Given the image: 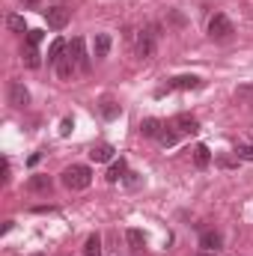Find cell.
Instances as JSON below:
<instances>
[{"instance_id":"5","label":"cell","mask_w":253,"mask_h":256,"mask_svg":"<svg viewBox=\"0 0 253 256\" xmlns=\"http://www.w3.org/2000/svg\"><path fill=\"white\" fill-rule=\"evenodd\" d=\"M45 21H48L51 30H63L66 24H68V9H66V6H51V9L45 12Z\"/></svg>"},{"instance_id":"26","label":"cell","mask_w":253,"mask_h":256,"mask_svg":"<svg viewBox=\"0 0 253 256\" xmlns=\"http://www.w3.org/2000/svg\"><path fill=\"white\" fill-rule=\"evenodd\" d=\"M72 128H74V122H72V120H63V122H60V134L68 137V134H72Z\"/></svg>"},{"instance_id":"23","label":"cell","mask_w":253,"mask_h":256,"mask_svg":"<svg viewBox=\"0 0 253 256\" xmlns=\"http://www.w3.org/2000/svg\"><path fill=\"white\" fill-rule=\"evenodd\" d=\"M236 158L238 161H253V143H238L236 146Z\"/></svg>"},{"instance_id":"1","label":"cell","mask_w":253,"mask_h":256,"mask_svg":"<svg viewBox=\"0 0 253 256\" xmlns=\"http://www.w3.org/2000/svg\"><path fill=\"white\" fill-rule=\"evenodd\" d=\"M90 182H92V170L86 164H72L63 170V185L68 191H84L90 188Z\"/></svg>"},{"instance_id":"24","label":"cell","mask_w":253,"mask_h":256,"mask_svg":"<svg viewBox=\"0 0 253 256\" xmlns=\"http://www.w3.org/2000/svg\"><path fill=\"white\" fill-rule=\"evenodd\" d=\"M102 114H104L108 120H114V116H120V104H114V102H104V108H102Z\"/></svg>"},{"instance_id":"4","label":"cell","mask_w":253,"mask_h":256,"mask_svg":"<svg viewBox=\"0 0 253 256\" xmlns=\"http://www.w3.org/2000/svg\"><path fill=\"white\" fill-rule=\"evenodd\" d=\"M9 104L12 108H27L30 104V92H27V86L21 80H12L9 84Z\"/></svg>"},{"instance_id":"9","label":"cell","mask_w":253,"mask_h":256,"mask_svg":"<svg viewBox=\"0 0 253 256\" xmlns=\"http://www.w3.org/2000/svg\"><path fill=\"white\" fill-rule=\"evenodd\" d=\"M74 72H78V60H74V57H72V54L66 51V54H63V60L57 63V74H60L63 80H68V78H72Z\"/></svg>"},{"instance_id":"21","label":"cell","mask_w":253,"mask_h":256,"mask_svg":"<svg viewBox=\"0 0 253 256\" xmlns=\"http://www.w3.org/2000/svg\"><path fill=\"white\" fill-rule=\"evenodd\" d=\"M126 238H128V244H131L134 250H140V248L146 244V236H143L140 230H128V232H126Z\"/></svg>"},{"instance_id":"13","label":"cell","mask_w":253,"mask_h":256,"mask_svg":"<svg viewBox=\"0 0 253 256\" xmlns=\"http://www.w3.org/2000/svg\"><path fill=\"white\" fill-rule=\"evenodd\" d=\"M27 191H33V194H48V191H51V179L36 173V176H30V179H27Z\"/></svg>"},{"instance_id":"17","label":"cell","mask_w":253,"mask_h":256,"mask_svg":"<svg viewBox=\"0 0 253 256\" xmlns=\"http://www.w3.org/2000/svg\"><path fill=\"white\" fill-rule=\"evenodd\" d=\"M21 60H24L27 68H39V63H42V60H39L36 45H27V42H24V48H21Z\"/></svg>"},{"instance_id":"16","label":"cell","mask_w":253,"mask_h":256,"mask_svg":"<svg viewBox=\"0 0 253 256\" xmlns=\"http://www.w3.org/2000/svg\"><path fill=\"white\" fill-rule=\"evenodd\" d=\"M68 51V45H66V39H54L51 42V48H48V63L57 66L60 60H63V54Z\"/></svg>"},{"instance_id":"20","label":"cell","mask_w":253,"mask_h":256,"mask_svg":"<svg viewBox=\"0 0 253 256\" xmlns=\"http://www.w3.org/2000/svg\"><path fill=\"white\" fill-rule=\"evenodd\" d=\"M98 254H102V238L98 236H90L84 242V256H98Z\"/></svg>"},{"instance_id":"25","label":"cell","mask_w":253,"mask_h":256,"mask_svg":"<svg viewBox=\"0 0 253 256\" xmlns=\"http://www.w3.org/2000/svg\"><path fill=\"white\" fill-rule=\"evenodd\" d=\"M42 36H45L42 30H27V45H39V42H42Z\"/></svg>"},{"instance_id":"10","label":"cell","mask_w":253,"mask_h":256,"mask_svg":"<svg viewBox=\"0 0 253 256\" xmlns=\"http://www.w3.org/2000/svg\"><path fill=\"white\" fill-rule=\"evenodd\" d=\"M126 176H128V164H126V158L114 161V164H110V170H108V182H110V185H116V182H122Z\"/></svg>"},{"instance_id":"27","label":"cell","mask_w":253,"mask_h":256,"mask_svg":"<svg viewBox=\"0 0 253 256\" xmlns=\"http://www.w3.org/2000/svg\"><path fill=\"white\" fill-rule=\"evenodd\" d=\"M126 182L131 185V188H137V185H140V179H137V173H128V176H126Z\"/></svg>"},{"instance_id":"3","label":"cell","mask_w":253,"mask_h":256,"mask_svg":"<svg viewBox=\"0 0 253 256\" xmlns=\"http://www.w3.org/2000/svg\"><path fill=\"white\" fill-rule=\"evenodd\" d=\"M155 30H158V27L152 24V27H146V30L140 33V39H137V57H140V60H149V57L155 54V39H158Z\"/></svg>"},{"instance_id":"30","label":"cell","mask_w":253,"mask_h":256,"mask_svg":"<svg viewBox=\"0 0 253 256\" xmlns=\"http://www.w3.org/2000/svg\"><path fill=\"white\" fill-rule=\"evenodd\" d=\"M196 256H208V254H196Z\"/></svg>"},{"instance_id":"7","label":"cell","mask_w":253,"mask_h":256,"mask_svg":"<svg viewBox=\"0 0 253 256\" xmlns=\"http://www.w3.org/2000/svg\"><path fill=\"white\" fill-rule=\"evenodd\" d=\"M68 54L78 60V68H80V72H90V57H86V51H84V39H80V36H78V39H72Z\"/></svg>"},{"instance_id":"28","label":"cell","mask_w":253,"mask_h":256,"mask_svg":"<svg viewBox=\"0 0 253 256\" xmlns=\"http://www.w3.org/2000/svg\"><path fill=\"white\" fill-rule=\"evenodd\" d=\"M9 182V161H3V185Z\"/></svg>"},{"instance_id":"12","label":"cell","mask_w":253,"mask_h":256,"mask_svg":"<svg viewBox=\"0 0 253 256\" xmlns=\"http://www.w3.org/2000/svg\"><path fill=\"white\" fill-rule=\"evenodd\" d=\"M173 126L179 128L182 134H196V131H200V122H196L194 116H188V114H179V116L173 120Z\"/></svg>"},{"instance_id":"29","label":"cell","mask_w":253,"mask_h":256,"mask_svg":"<svg viewBox=\"0 0 253 256\" xmlns=\"http://www.w3.org/2000/svg\"><path fill=\"white\" fill-rule=\"evenodd\" d=\"M30 256H45V254H30Z\"/></svg>"},{"instance_id":"19","label":"cell","mask_w":253,"mask_h":256,"mask_svg":"<svg viewBox=\"0 0 253 256\" xmlns=\"http://www.w3.org/2000/svg\"><path fill=\"white\" fill-rule=\"evenodd\" d=\"M161 128H164V122H158V120H143L140 131H143V137H158Z\"/></svg>"},{"instance_id":"6","label":"cell","mask_w":253,"mask_h":256,"mask_svg":"<svg viewBox=\"0 0 253 256\" xmlns=\"http://www.w3.org/2000/svg\"><path fill=\"white\" fill-rule=\"evenodd\" d=\"M220 244H224V236H220L218 230H206V232L200 236V248H202L206 254H214V250H220Z\"/></svg>"},{"instance_id":"11","label":"cell","mask_w":253,"mask_h":256,"mask_svg":"<svg viewBox=\"0 0 253 256\" xmlns=\"http://www.w3.org/2000/svg\"><path fill=\"white\" fill-rule=\"evenodd\" d=\"M90 158H92L96 164H104V161L114 158V146H110V143H98V146L90 149Z\"/></svg>"},{"instance_id":"2","label":"cell","mask_w":253,"mask_h":256,"mask_svg":"<svg viewBox=\"0 0 253 256\" xmlns=\"http://www.w3.org/2000/svg\"><path fill=\"white\" fill-rule=\"evenodd\" d=\"M232 33H236V27H232V21H230L224 12L212 15V21H208V36H212V39L220 42V39H230Z\"/></svg>"},{"instance_id":"8","label":"cell","mask_w":253,"mask_h":256,"mask_svg":"<svg viewBox=\"0 0 253 256\" xmlns=\"http://www.w3.org/2000/svg\"><path fill=\"white\" fill-rule=\"evenodd\" d=\"M202 86V80L196 78V74H179V78H173V84H170V90H200Z\"/></svg>"},{"instance_id":"14","label":"cell","mask_w":253,"mask_h":256,"mask_svg":"<svg viewBox=\"0 0 253 256\" xmlns=\"http://www.w3.org/2000/svg\"><path fill=\"white\" fill-rule=\"evenodd\" d=\"M108 51H110V36H108V33H96V39H92V54L102 60V57H108Z\"/></svg>"},{"instance_id":"22","label":"cell","mask_w":253,"mask_h":256,"mask_svg":"<svg viewBox=\"0 0 253 256\" xmlns=\"http://www.w3.org/2000/svg\"><path fill=\"white\" fill-rule=\"evenodd\" d=\"M6 27H9V30H15V33H24V30H27L24 15H9V18H6Z\"/></svg>"},{"instance_id":"18","label":"cell","mask_w":253,"mask_h":256,"mask_svg":"<svg viewBox=\"0 0 253 256\" xmlns=\"http://www.w3.org/2000/svg\"><path fill=\"white\" fill-rule=\"evenodd\" d=\"M176 140H179V128L176 126L161 128V134H158V143H161V146H176Z\"/></svg>"},{"instance_id":"15","label":"cell","mask_w":253,"mask_h":256,"mask_svg":"<svg viewBox=\"0 0 253 256\" xmlns=\"http://www.w3.org/2000/svg\"><path fill=\"white\" fill-rule=\"evenodd\" d=\"M194 164H196L200 170H206V167L212 164V152H208L206 143H196V146H194Z\"/></svg>"}]
</instances>
